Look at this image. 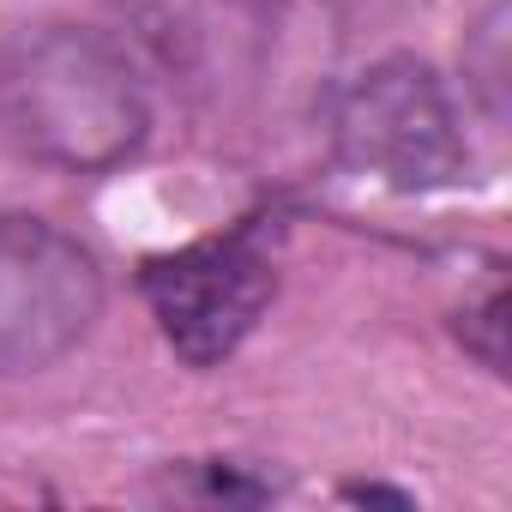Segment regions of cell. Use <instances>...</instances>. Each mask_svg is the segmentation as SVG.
Here are the masks:
<instances>
[{
  "mask_svg": "<svg viewBox=\"0 0 512 512\" xmlns=\"http://www.w3.org/2000/svg\"><path fill=\"white\" fill-rule=\"evenodd\" d=\"M139 290L163 344L187 368H217L266 320L278 296V253L260 223H235L175 253H151L139 266Z\"/></svg>",
  "mask_w": 512,
  "mask_h": 512,
  "instance_id": "obj_3",
  "label": "cell"
},
{
  "mask_svg": "<svg viewBox=\"0 0 512 512\" xmlns=\"http://www.w3.org/2000/svg\"><path fill=\"white\" fill-rule=\"evenodd\" d=\"M103 314L97 253L31 211H0V374H37Z\"/></svg>",
  "mask_w": 512,
  "mask_h": 512,
  "instance_id": "obj_4",
  "label": "cell"
},
{
  "mask_svg": "<svg viewBox=\"0 0 512 512\" xmlns=\"http://www.w3.org/2000/svg\"><path fill=\"white\" fill-rule=\"evenodd\" d=\"M506 73H512V49H506V0H488L482 19L464 37V85L476 97V109L500 127L506 121Z\"/></svg>",
  "mask_w": 512,
  "mask_h": 512,
  "instance_id": "obj_5",
  "label": "cell"
},
{
  "mask_svg": "<svg viewBox=\"0 0 512 512\" xmlns=\"http://www.w3.org/2000/svg\"><path fill=\"white\" fill-rule=\"evenodd\" d=\"M332 157L386 193H440L470 175V139L452 91L416 55H386L332 91Z\"/></svg>",
  "mask_w": 512,
  "mask_h": 512,
  "instance_id": "obj_2",
  "label": "cell"
},
{
  "mask_svg": "<svg viewBox=\"0 0 512 512\" xmlns=\"http://www.w3.org/2000/svg\"><path fill=\"white\" fill-rule=\"evenodd\" d=\"M0 121L31 157L97 175L145 145L151 103L121 43L49 25L0 55Z\"/></svg>",
  "mask_w": 512,
  "mask_h": 512,
  "instance_id": "obj_1",
  "label": "cell"
},
{
  "mask_svg": "<svg viewBox=\"0 0 512 512\" xmlns=\"http://www.w3.org/2000/svg\"><path fill=\"white\" fill-rule=\"evenodd\" d=\"M464 344H470L494 374H506V296H488L476 314H464Z\"/></svg>",
  "mask_w": 512,
  "mask_h": 512,
  "instance_id": "obj_6",
  "label": "cell"
}]
</instances>
